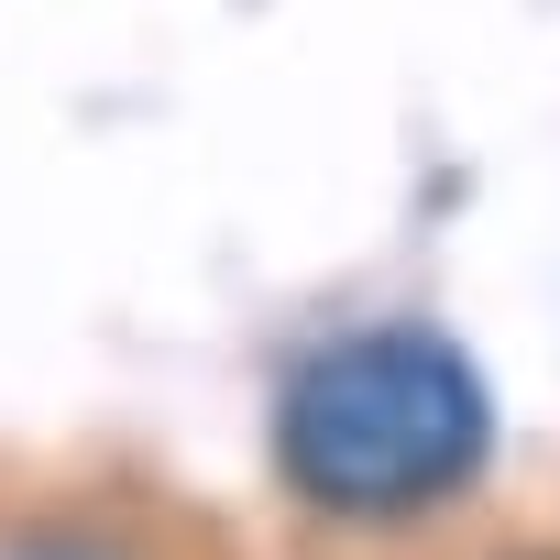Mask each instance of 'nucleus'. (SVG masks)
<instances>
[{
  "label": "nucleus",
  "instance_id": "f257e3e1",
  "mask_svg": "<svg viewBox=\"0 0 560 560\" xmlns=\"http://www.w3.org/2000/svg\"><path fill=\"white\" fill-rule=\"evenodd\" d=\"M494 451V407L462 341L396 319V330H341L319 341L287 396H275V462L319 516L396 527L462 494Z\"/></svg>",
  "mask_w": 560,
  "mask_h": 560
},
{
  "label": "nucleus",
  "instance_id": "f03ea898",
  "mask_svg": "<svg viewBox=\"0 0 560 560\" xmlns=\"http://www.w3.org/2000/svg\"><path fill=\"white\" fill-rule=\"evenodd\" d=\"M0 560H132L110 527H34V538H12Z\"/></svg>",
  "mask_w": 560,
  "mask_h": 560
}]
</instances>
